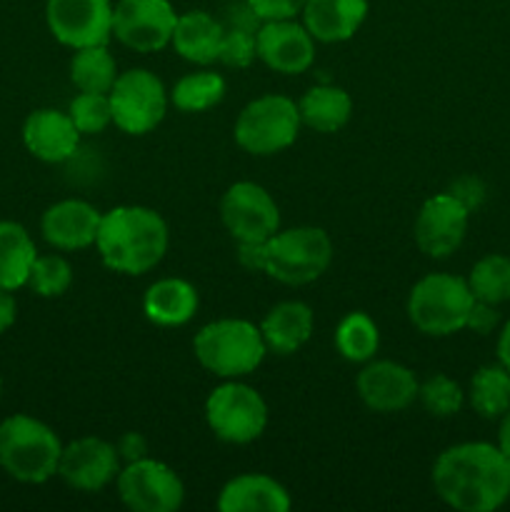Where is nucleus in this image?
<instances>
[{
	"label": "nucleus",
	"instance_id": "1",
	"mask_svg": "<svg viewBox=\"0 0 510 512\" xmlns=\"http://www.w3.org/2000/svg\"><path fill=\"white\" fill-rule=\"evenodd\" d=\"M433 488L453 510L493 512L510 498V460L498 445H453L435 460Z\"/></svg>",
	"mask_w": 510,
	"mask_h": 512
},
{
	"label": "nucleus",
	"instance_id": "2",
	"mask_svg": "<svg viewBox=\"0 0 510 512\" xmlns=\"http://www.w3.org/2000/svg\"><path fill=\"white\" fill-rule=\"evenodd\" d=\"M170 233L163 215L145 205H118L100 218L98 248L105 268L120 275H145L168 253Z\"/></svg>",
	"mask_w": 510,
	"mask_h": 512
},
{
	"label": "nucleus",
	"instance_id": "3",
	"mask_svg": "<svg viewBox=\"0 0 510 512\" xmlns=\"http://www.w3.org/2000/svg\"><path fill=\"white\" fill-rule=\"evenodd\" d=\"M63 443L50 425L33 415L15 413L0 423V468L28 485L48 483L58 475Z\"/></svg>",
	"mask_w": 510,
	"mask_h": 512
},
{
	"label": "nucleus",
	"instance_id": "4",
	"mask_svg": "<svg viewBox=\"0 0 510 512\" xmlns=\"http://www.w3.org/2000/svg\"><path fill=\"white\" fill-rule=\"evenodd\" d=\"M193 353L208 373L238 380L255 373L268 348L258 325L240 318H220L195 333Z\"/></svg>",
	"mask_w": 510,
	"mask_h": 512
},
{
	"label": "nucleus",
	"instance_id": "5",
	"mask_svg": "<svg viewBox=\"0 0 510 512\" xmlns=\"http://www.w3.org/2000/svg\"><path fill=\"white\" fill-rule=\"evenodd\" d=\"M473 303L468 280L450 273H430L410 290L408 318L420 333L445 338L465 328Z\"/></svg>",
	"mask_w": 510,
	"mask_h": 512
},
{
	"label": "nucleus",
	"instance_id": "6",
	"mask_svg": "<svg viewBox=\"0 0 510 512\" xmlns=\"http://www.w3.org/2000/svg\"><path fill=\"white\" fill-rule=\"evenodd\" d=\"M265 275L283 285H308L333 263V243L323 228L300 225L265 240Z\"/></svg>",
	"mask_w": 510,
	"mask_h": 512
},
{
	"label": "nucleus",
	"instance_id": "7",
	"mask_svg": "<svg viewBox=\"0 0 510 512\" xmlns=\"http://www.w3.org/2000/svg\"><path fill=\"white\" fill-rule=\"evenodd\" d=\"M300 125L303 120H300L298 103L290 100L288 95L268 93L250 100L240 110L233 138L245 153L265 158V155L288 150L298 140Z\"/></svg>",
	"mask_w": 510,
	"mask_h": 512
},
{
	"label": "nucleus",
	"instance_id": "8",
	"mask_svg": "<svg viewBox=\"0 0 510 512\" xmlns=\"http://www.w3.org/2000/svg\"><path fill=\"white\" fill-rule=\"evenodd\" d=\"M205 423L223 443L248 445L268 428V405L255 388L228 380L205 400Z\"/></svg>",
	"mask_w": 510,
	"mask_h": 512
},
{
	"label": "nucleus",
	"instance_id": "9",
	"mask_svg": "<svg viewBox=\"0 0 510 512\" xmlns=\"http://www.w3.org/2000/svg\"><path fill=\"white\" fill-rule=\"evenodd\" d=\"M108 98L115 128L128 135H145L158 128L170 100L163 80L145 68L118 73Z\"/></svg>",
	"mask_w": 510,
	"mask_h": 512
},
{
	"label": "nucleus",
	"instance_id": "10",
	"mask_svg": "<svg viewBox=\"0 0 510 512\" xmlns=\"http://www.w3.org/2000/svg\"><path fill=\"white\" fill-rule=\"evenodd\" d=\"M220 220L235 243H260L280 230V208L263 185L240 180L220 198Z\"/></svg>",
	"mask_w": 510,
	"mask_h": 512
},
{
	"label": "nucleus",
	"instance_id": "11",
	"mask_svg": "<svg viewBox=\"0 0 510 512\" xmlns=\"http://www.w3.org/2000/svg\"><path fill=\"white\" fill-rule=\"evenodd\" d=\"M115 483L120 500L133 512H175L185 500V485L178 473L153 458L125 463Z\"/></svg>",
	"mask_w": 510,
	"mask_h": 512
},
{
	"label": "nucleus",
	"instance_id": "12",
	"mask_svg": "<svg viewBox=\"0 0 510 512\" xmlns=\"http://www.w3.org/2000/svg\"><path fill=\"white\" fill-rule=\"evenodd\" d=\"M178 13L170 0H118L113 35L135 53H155L170 45Z\"/></svg>",
	"mask_w": 510,
	"mask_h": 512
},
{
	"label": "nucleus",
	"instance_id": "13",
	"mask_svg": "<svg viewBox=\"0 0 510 512\" xmlns=\"http://www.w3.org/2000/svg\"><path fill=\"white\" fill-rule=\"evenodd\" d=\"M45 20L53 38L73 50L108 45L113 38V0H48Z\"/></svg>",
	"mask_w": 510,
	"mask_h": 512
},
{
	"label": "nucleus",
	"instance_id": "14",
	"mask_svg": "<svg viewBox=\"0 0 510 512\" xmlns=\"http://www.w3.org/2000/svg\"><path fill=\"white\" fill-rule=\"evenodd\" d=\"M470 210L450 193H438L428 198L415 218V245L428 258H448L463 245L468 233Z\"/></svg>",
	"mask_w": 510,
	"mask_h": 512
},
{
	"label": "nucleus",
	"instance_id": "15",
	"mask_svg": "<svg viewBox=\"0 0 510 512\" xmlns=\"http://www.w3.org/2000/svg\"><path fill=\"white\" fill-rule=\"evenodd\" d=\"M120 473V458L113 443L103 438H80L65 445L58 475L68 488L80 493H98L108 488Z\"/></svg>",
	"mask_w": 510,
	"mask_h": 512
},
{
	"label": "nucleus",
	"instance_id": "16",
	"mask_svg": "<svg viewBox=\"0 0 510 512\" xmlns=\"http://www.w3.org/2000/svg\"><path fill=\"white\" fill-rule=\"evenodd\" d=\"M355 390L373 413H400L418 400L415 373L395 360H368L355 378Z\"/></svg>",
	"mask_w": 510,
	"mask_h": 512
},
{
	"label": "nucleus",
	"instance_id": "17",
	"mask_svg": "<svg viewBox=\"0 0 510 512\" xmlns=\"http://www.w3.org/2000/svg\"><path fill=\"white\" fill-rule=\"evenodd\" d=\"M255 43L258 58L275 73H305L315 60V38L303 23H295V18L265 20L258 28Z\"/></svg>",
	"mask_w": 510,
	"mask_h": 512
},
{
	"label": "nucleus",
	"instance_id": "18",
	"mask_svg": "<svg viewBox=\"0 0 510 512\" xmlns=\"http://www.w3.org/2000/svg\"><path fill=\"white\" fill-rule=\"evenodd\" d=\"M23 143L43 163H65L78 153L80 130L63 110L38 108L25 118Z\"/></svg>",
	"mask_w": 510,
	"mask_h": 512
},
{
	"label": "nucleus",
	"instance_id": "19",
	"mask_svg": "<svg viewBox=\"0 0 510 512\" xmlns=\"http://www.w3.org/2000/svg\"><path fill=\"white\" fill-rule=\"evenodd\" d=\"M100 218L103 213L85 200H60L43 213L40 233L55 250H85L95 245Z\"/></svg>",
	"mask_w": 510,
	"mask_h": 512
},
{
	"label": "nucleus",
	"instance_id": "20",
	"mask_svg": "<svg viewBox=\"0 0 510 512\" xmlns=\"http://www.w3.org/2000/svg\"><path fill=\"white\" fill-rule=\"evenodd\" d=\"M368 18V0H305L303 25L315 43H345Z\"/></svg>",
	"mask_w": 510,
	"mask_h": 512
},
{
	"label": "nucleus",
	"instance_id": "21",
	"mask_svg": "<svg viewBox=\"0 0 510 512\" xmlns=\"http://www.w3.org/2000/svg\"><path fill=\"white\" fill-rule=\"evenodd\" d=\"M223 512H288L290 495L275 478L263 473H243L223 485L218 495Z\"/></svg>",
	"mask_w": 510,
	"mask_h": 512
},
{
	"label": "nucleus",
	"instance_id": "22",
	"mask_svg": "<svg viewBox=\"0 0 510 512\" xmlns=\"http://www.w3.org/2000/svg\"><path fill=\"white\" fill-rule=\"evenodd\" d=\"M198 290L183 278L155 280L143 295L145 318L160 328H180L198 313Z\"/></svg>",
	"mask_w": 510,
	"mask_h": 512
},
{
	"label": "nucleus",
	"instance_id": "23",
	"mask_svg": "<svg viewBox=\"0 0 510 512\" xmlns=\"http://www.w3.org/2000/svg\"><path fill=\"white\" fill-rule=\"evenodd\" d=\"M313 310L300 300H285L273 305L260 323L265 348L275 355H293L313 335Z\"/></svg>",
	"mask_w": 510,
	"mask_h": 512
},
{
	"label": "nucleus",
	"instance_id": "24",
	"mask_svg": "<svg viewBox=\"0 0 510 512\" xmlns=\"http://www.w3.org/2000/svg\"><path fill=\"white\" fill-rule=\"evenodd\" d=\"M223 33L225 28L218 18L205 10H188V13L178 15L170 45L188 63L210 65L218 63Z\"/></svg>",
	"mask_w": 510,
	"mask_h": 512
},
{
	"label": "nucleus",
	"instance_id": "25",
	"mask_svg": "<svg viewBox=\"0 0 510 512\" xmlns=\"http://www.w3.org/2000/svg\"><path fill=\"white\" fill-rule=\"evenodd\" d=\"M300 120L315 133H338L353 115V98L338 85H313L298 103Z\"/></svg>",
	"mask_w": 510,
	"mask_h": 512
},
{
	"label": "nucleus",
	"instance_id": "26",
	"mask_svg": "<svg viewBox=\"0 0 510 512\" xmlns=\"http://www.w3.org/2000/svg\"><path fill=\"white\" fill-rule=\"evenodd\" d=\"M38 250L28 230L13 220H0V288L15 293L28 285Z\"/></svg>",
	"mask_w": 510,
	"mask_h": 512
},
{
	"label": "nucleus",
	"instance_id": "27",
	"mask_svg": "<svg viewBox=\"0 0 510 512\" xmlns=\"http://www.w3.org/2000/svg\"><path fill=\"white\" fill-rule=\"evenodd\" d=\"M118 78V63L105 45L75 50L70 60V80L83 93H110Z\"/></svg>",
	"mask_w": 510,
	"mask_h": 512
},
{
	"label": "nucleus",
	"instance_id": "28",
	"mask_svg": "<svg viewBox=\"0 0 510 512\" xmlns=\"http://www.w3.org/2000/svg\"><path fill=\"white\" fill-rule=\"evenodd\" d=\"M470 405L480 418H503L510 410V370L485 365L470 380Z\"/></svg>",
	"mask_w": 510,
	"mask_h": 512
},
{
	"label": "nucleus",
	"instance_id": "29",
	"mask_svg": "<svg viewBox=\"0 0 510 512\" xmlns=\"http://www.w3.org/2000/svg\"><path fill=\"white\" fill-rule=\"evenodd\" d=\"M335 348L348 363H368L380 348V330L368 313H348L335 330Z\"/></svg>",
	"mask_w": 510,
	"mask_h": 512
},
{
	"label": "nucleus",
	"instance_id": "30",
	"mask_svg": "<svg viewBox=\"0 0 510 512\" xmlns=\"http://www.w3.org/2000/svg\"><path fill=\"white\" fill-rule=\"evenodd\" d=\"M225 98V80L213 70L183 75L170 90V103L183 113H203Z\"/></svg>",
	"mask_w": 510,
	"mask_h": 512
},
{
	"label": "nucleus",
	"instance_id": "31",
	"mask_svg": "<svg viewBox=\"0 0 510 512\" xmlns=\"http://www.w3.org/2000/svg\"><path fill=\"white\" fill-rule=\"evenodd\" d=\"M470 293L475 300L500 305L510 300V258L508 255H485L473 265L468 275Z\"/></svg>",
	"mask_w": 510,
	"mask_h": 512
},
{
	"label": "nucleus",
	"instance_id": "32",
	"mask_svg": "<svg viewBox=\"0 0 510 512\" xmlns=\"http://www.w3.org/2000/svg\"><path fill=\"white\" fill-rule=\"evenodd\" d=\"M73 285V268L63 255H38L30 268L28 288L40 298H60Z\"/></svg>",
	"mask_w": 510,
	"mask_h": 512
},
{
	"label": "nucleus",
	"instance_id": "33",
	"mask_svg": "<svg viewBox=\"0 0 510 512\" xmlns=\"http://www.w3.org/2000/svg\"><path fill=\"white\" fill-rule=\"evenodd\" d=\"M418 400L433 418H453L465 403V393L448 375H433L418 390Z\"/></svg>",
	"mask_w": 510,
	"mask_h": 512
},
{
	"label": "nucleus",
	"instance_id": "34",
	"mask_svg": "<svg viewBox=\"0 0 510 512\" xmlns=\"http://www.w3.org/2000/svg\"><path fill=\"white\" fill-rule=\"evenodd\" d=\"M68 115L80 130V135H98L113 123L108 93H83L80 90L68 105Z\"/></svg>",
	"mask_w": 510,
	"mask_h": 512
},
{
	"label": "nucleus",
	"instance_id": "35",
	"mask_svg": "<svg viewBox=\"0 0 510 512\" xmlns=\"http://www.w3.org/2000/svg\"><path fill=\"white\" fill-rule=\"evenodd\" d=\"M250 30H235L225 28L223 43H220L218 63L228 65V68H248L255 58H258V43Z\"/></svg>",
	"mask_w": 510,
	"mask_h": 512
},
{
	"label": "nucleus",
	"instance_id": "36",
	"mask_svg": "<svg viewBox=\"0 0 510 512\" xmlns=\"http://www.w3.org/2000/svg\"><path fill=\"white\" fill-rule=\"evenodd\" d=\"M260 20H288L303 13L305 0H245Z\"/></svg>",
	"mask_w": 510,
	"mask_h": 512
},
{
	"label": "nucleus",
	"instance_id": "37",
	"mask_svg": "<svg viewBox=\"0 0 510 512\" xmlns=\"http://www.w3.org/2000/svg\"><path fill=\"white\" fill-rule=\"evenodd\" d=\"M448 193L453 195L455 200H460V203L473 213V210L485 200V185L480 183L478 178H473V175H465V178H458L450 185Z\"/></svg>",
	"mask_w": 510,
	"mask_h": 512
},
{
	"label": "nucleus",
	"instance_id": "38",
	"mask_svg": "<svg viewBox=\"0 0 510 512\" xmlns=\"http://www.w3.org/2000/svg\"><path fill=\"white\" fill-rule=\"evenodd\" d=\"M500 315L498 310H495V305L490 303H483V300H475L473 308H470L468 313V320H465V328L473 330V333L478 335H488L493 333L495 325H498Z\"/></svg>",
	"mask_w": 510,
	"mask_h": 512
},
{
	"label": "nucleus",
	"instance_id": "39",
	"mask_svg": "<svg viewBox=\"0 0 510 512\" xmlns=\"http://www.w3.org/2000/svg\"><path fill=\"white\" fill-rule=\"evenodd\" d=\"M223 28H235V30H250V33H258V28L263 25V20L255 15V10L248 3L230 5L225 10V20H220Z\"/></svg>",
	"mask_w": 510,
	"mask_h": 512
},
{
	"label": "nucleus",
	"instance_id": "40",
	"mask_svg": "<svg viewBox=\"0 0 510 512\" xmlns=\"http://www.w3.org/2000/svg\"><path fill=\"white\" fill-rule=\"evenodd\" d=\"M115 450H118L120 463H135V460L148 458V440H145L143 433H123L115 443Z\"/></svg>",
	"mask_w": 510,
	"mask_h": 512
},
{
	"label": "nucleus",
	"instance_id": "41",
	"mask_svg": "<svg viewBox=\"0 0 510 512\" xmlns=\"http://www.w3.org/2000/svg\"><path fill=\"white\" fill-rule=\"evenodd\" d=\"M238 263L250 273H265V263H268L265 240H260V243H238Z\"/></svg>",
	"mask_w": 510,
	"mask_h": 512
},
{
	"label": "nucleus",
	"instance_id": "42",
	"mask_svg": "<svg viewBox=\"0 0 510 512\" xmlns=\"http://www.w3.org/2000/svg\"><path fill=\"white\" fill-rule=\"evenodd\" d=\"M15 315H18V305H15L13 293L0 288V335L10 330V325L15 323Z\"/></svg>",
	"mask_w": 510,
	"mask_h": 512
},
{
	"label": "nucleus",
	"instance_id": "43",
	"mask_svg": "<svg viewBox=\"0 0 510 512\" xmlns=\"http://www.w3.org/2000/svg\"><path fill=\"white\" fill-rule=\"evenodd\" d=\"M498 360L505 370H510V320L505 323V328L500 330L498 338Z\"/></svg>",
	"mask_w": 510,
	"mask_h": 512
},
{
	"label": "nucleus",
	"instance_id": "44",
	"mask_svg": "<svg viewBox=\"0 0 510 512\" xmlns=\"http://www.w3.org/2000/svg\"><path fill=\"white\" fill-rule=\"evenodd\" d=\"M498 448L503 450L505 458L510 460V410L503 415L500 420V430H498Z\"/></svg>",
	"mask_w": 510,
	"mask_h": 512
},
{
	"label": "nucleus",
	"instance_id": "45",
	"mask_svg": "<svg viewBox=\"0 0 510 512\" xmlns=\"http://www.w3.org/2000/svg\"><path fill=\"white\" fill-rule=\"evenodd\" d=\"M0 400H3V380H0Z\"/></svg>",
	"mask_w": 510,
	"mask_h": 512
}]
</instances>
